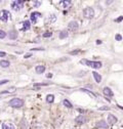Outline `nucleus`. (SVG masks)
<instances>
[{"instance_id":"412c9836","label":"nucleus","mask_w":123,"mask_h":129,"mask_svg":"<svg viewBox=\"0 0 123 129\" xmlns=\"http://www.w3.org/2000/svg\"><path fill=\"white\" fill-rule=\"evenodd\" d=\"M61 3H62V5L64 6V7H68V6H70L71 5V1L70 0H64V1H61Z\"/></svg>"},{"instance_id":"f3484780","label":"nucleus","mask_w":123,"mask_h":129,"mask_svg":"<svg viewBox=\"0 0 123 129\" xmlns=\"http://www.w3.org/2000/svg\"><path fill=\"white\" fill-rule=\"evenodd\" d=\"M30 27H31V24L29 21H25L23 24V31H27V30H29L30 29Z\"/></svg>"},{"instance_id":"7c9ffc66","label":"nucleus","mask_w":123,"mask_h":129,"mask_svg":"<svg viewBox=\"0 0 123 129\" xmlns=\"http://www.w3.org/2000/svg\"><path fill=\"white\" fill-rule=\"evenodd\" d=\"M51 77H52V74H51V73H49V74H47V75H46V78H48V79H49V78H51Z\"/></svg>"},{"instance_id":"dca6fc26","label":"nucleus","mask_w":123,"mask_h":129,"mask_svg":"<svg viewBox=\"0 0 123 129\" xmlns=\"http://www.w3.org/2000/svg\"><path fill=\"white\" fill-rule=\"evenodd\" d=\"M56 21V15H50L49 16H48V19H47V24H52V23H54Z\"/></svg>"},{"instance_id":"2eb2a0df","label":"nucleus","mask_w":123,"mask_h":129,"mask_svg":"<svg viewBox=\"0 0 123 129\" xmlns=\"http://www.w3.org/2000/svg\"><path fill=\"white\" fill-rule=\"evenodd\" d=\"M92 75H93L94 80L97 81V83H101V82H102V76H101L97 72H92Z\"/></svg>"},{"instance_id":"f704fd0d","label":"nucleus","mask_w":123,"mask_h":129,"mask_svg":"<svg viewBox=\"0 0 123 129\" xmlns=\"http://www.w3.org/2000/svg\"><path fill=\"white\" fill-rule=\"evenodd\" d=\"M6 82H7V80H3V81H0V84H4Z\"/></svg>"},{"instance_id":"4468645a","label":"nucleus","mask_w":123,"mask_h":129,"mask_svg":"<svg viewBox=\"0 0 123 129\" xmlns=\"http://www.w3.org/2000/svg\"><path fill=\"white\" fill-rule=\"evenodd\" d=\"M35 72H36L37 74H42V73H44V72H45V67H44V66H37V67L35 68Z\"/></svg>"},{"instance_id":"c9c22d12","label":"nucleus","mask_w":123,"mask_h":129,"mask_svg":"<svg viewBox=\"0 0 123 129\" xmlns=\"http://www.w3.org/2000/svg\"><path fill=\"white\" fill-rule=\"evenodd\" d=\"M78 111H79L80 113H84V110H81V109H78Z\"/></svg>"},{"instance_id":"c85d7f7f","label":"nucleus","mask_w":123,"mask_h":129,"mask_svg":"<svg viewBox=\"0 0 123 129\" xmlns=\"http://www.w3.org/2000/svg\"><path fill=\"white\" fill-rule=\"evenodd\" d=\"M43 85H46V83H36V84H34V86H43Z\"/></svg>"},{"instance_id":"5701e85b","label":"nucleus","mask_w":123,"mask_h":129,"mask_svg":"<svg viewBox=\"0 0 123 129\" xmlns=\"http://www.w3.org/2000/svg\"><path fill=\"white\" fill-rule=\"evenodd\" d=\"M51 35H52L51 32H44L42 34V37H44V38H49V37H51Z\"/></svg>"},{"instance_id":"f8f14e48","label":"nucleus","mask_w":123,"mask_h":129,"mask_svg":"<svg viewBox=\"0 0 123 129\" xmlns=\"http://www.w3.org/2000/svg\"><path fill=\"white\" fill-rule=\"evenodd\" d=\"M2 129H15V125L12 123H9V122H5V123L2 124Z\"/></svg>"},{"instance_id":"cd10ccee","label":"nucleus","mask_w":123,"mask_h":129,"mask_svg":"<svg viewBox=\"0 0 123 129\" xmlns=\"http://www.w3.org/2000/svg\"><path fill=\"white\" fill-rule=\"evenodd\" d=\"M122 20H123V16H119V18H117V19L115 20V22H116V23H120Z\"/></svg>"},{"instance_id":"f257e3e1","label":"nucleus","mask_w":123,"mask_h":129,"mask_svg":"<svg viewBox=\"0 0 123 129\" xmlns=\"http://www.w3.org/2000/svg\"><path fill=\"white\" fill-rule=\"evenodd\" d=\"M80 63L83 64H86V66L90 67V68H93V69H100V68H102V63L101 62H94V60H82Z\"/></svg>"},{"instance_id":"b1692460","label":"nucleus","mask_w":123,"mask_h":129,"mask_svg":"<svg viewBox=\"0 0 123 129\" xmlns=\"http://www.w3.org/2000/svg\"><path fill=\"white\" fill-rule=\"evenodd\" d=\"M5 37H6V33L2 31V30H0V39H4Z\"/></svg>"},{"instance_id":"c756f323","label":"nucleus","mask_w":123,"mask_h":129,"mask_svg":"<svg viewBox=\"0 0 123 129\" xmlns=\"http://www.w3.org/2000/svg\"><path fill=\"white\" fill-rule=\"evenodd\" d=\"M6 55V53L4 51H0V57H4Z\"/></svg>"},{"instance_id":"7ed1b4c3","label":"nucleus","mask_w":123,"mask_h":129,"mask_svg":"<svg viewBox=\"0 0 123 129\" xmlns=\"http://www.w3.org/2000/svg\"><path fill=\"white\" fill-rule=\"evenodd\" d=\"M24 1H22V0H18V1H13L11 3V8L13 9V10H15V11H19L20 10V9L23 8V6H24Z\"/></svg>"},{"instance_id":"20e7f679","label":"nucleus","mask_w":123,"mask_h":129,"mask_svg":"<svg viewBox=\"0 0 123 129\" xmlns=\"http://www.w3.org/2000/svg\"><path fill=\"white\" fill-rule=\"evenodd\" d=\"M83 15L86 19H92L94 16V10L92 7H86L83 10Z\"/></svg>"},{"instance_id":"9b49d317","label":"nucleus","mask_w":123,"mask_h":129,"mask_svg":"<svg viewBox=\"0 0 123 129\" xmlns=\"http://www.w3.org/2000/svg\"><path fill=\"white\" fill-rule=\"evenodd\" d=\"M97 128H104V129H107V128H108V124H107V122H106V121L101 120V121H98L97 123Z\"/></svg>"},{"instance_id":"ddd939ff","label":"nucleus","mask_w":123,"mask_h":129,"mask_svg":"<svg viewBox=\"0 0 123 129\" xmlns=\"http://www.w3.org/2000/svg\"><path fill=\"white\" fill-rule=\"evenodd\" d=\"M75 121H76V123H78V124H83L86 122V118L81 115V116H78L76 119H75Z\"/></svg>"},{"instance_id":"bb28decb","label":"nucleus","mask_w":123,"mask_h":129,"mask_svg":"<svg viewBox=\"0 0 123 129\" xmlns=\"http://www.w3.org/2000/svg\"><path fill=\"white\" fill-rule=\"evenodd\" d=\"M115 39L117 40V41H121V40H122V36L120 35V34H117V35L115 36Z\"/></svg>"},{"instance_id":"1a4fd4ad","label":"nucleus","mask_w":123,"mask_h":129,"mask_svg":"<svg viewBox=\"0 0 123 129\" xmlns=\"http://www.w3.org/2000/svg\"><path fill=\"white\" fill-rule=\"evenodd\" d=\"M117 118H116L114 115H112V114H110L108 116V123L110 124V125H114V124H116L117 123Z\"/></svg>"},{"instance_id":"423d86ee","label":"nucleus","mask_w":123,"mask_h":129,"mask_svg":"<svg viewBox=\"0 0 123 129\" xmlns=\"http://www.w3.org/2000/svg\"><path fill=\"white\" fill-rule=\"evenodd\" d=\"M79 28V25H78V23L76 21H72L68 24V29L71 30V31H76Z\"/></svg>"},{"instance_id":"e433bc0d","label":"nucleus","mask_w":123,"mask_h":129,"mask_svg":"<svg viewBox=\"0 0 123 129\" xmlns=\"http://www.w3.org/2000/svg\"><path fill=\"white\" fill-rule=\"evenodd\" d=\"M97 44H101V43H102V41H101V40H97Z\"/></svg>"},{"instance_id":"6e6552de","label":"nucleus","mask_w":123,"mask_h":129,"mask_svg":"<svg viewBox=\"0 0 123 129\" xmlns=\"http://www.w3.org/2000/svg\"><path fill=\"white\" fill-rule=\"evenodd\" d=\"M41 16H42V15H41L40 12H37V11L32 12V15H31V22H32L33 24H35L37 22V19L41 18Z\"/></svg>"},{"instance_id":"a211bd4d","label":"nucleus","mask_w":123,"mask_h":129,"mask_svg":"<svg viewBox=\"0 0 123 129\" xmlns=\"http://www.w3.org/2000/svg\"><path fill=\"white\" fill-rule=\"evenodd\" d=\"M68 37V31H66V30H63V31L60 32V38L61 39H65Z\"/></svg>"},{"instance_id":"6ab92c4d","label":"nucleus","mask_w":123,"mask_h":129,"mask_svg":"<svg viewBox=\"0 0 123 129\" xmlns=\"http://www.w3.org/2000/svg\"><path fill=\"white\" fill-rule=\"evenodd\" d=\"M53 100H54V95H53V94H48V95L46 96V101L48 104L53 103Z\"/></svg>"},{"instance_id":"4be33fe9","label":"nucleus","mask_w":123,"mask_h":129,"mask_svg":"<svg viewBox=\"0 0 123 129\" xmlns=\"http://www.w3.org/2000/svg\"><path fill=\"white\" fill-rule=\"evenodd\" d=\"M63 104H64L65 107H67V108H69V109H71L72 107H73V104H72L68 99H64V100H63Z\"/></svg>"},{"instance_id":"a878e982","label":"nucleus","mask_w":123,"mask_h":129,"mask_svg":"<svg viewBox=\"0 0 123 129\" xmlns=\"http://www.w3.org/2000/svg\"><path fill=\"white\" fill-rule=\"evenodd\" d=\"M79 52H80V50L77 49V50H73V51H70V54H71V55H76V54H78Z\"/></svg>"},{"instance_id":"39448f33","label":"nucleus","mask_w":123,"mask_h":129,"mask_svg":"<svg viewBox=\"0 0 123 129\" xmlns=\"http://www.w3.org/2000/svg\"><path fill=\"white\" fill-rule=\"evenodd\" d=\"M10 20V13L7 10H1L0 11V21L2 22H8Z\"/></svg>"},{"instance_id":"393cba45","label":"nucleus","mask_w":123,"mask_h":129,"mask_svg":"<svg viewBox=\"0 0 123 129\" xmlns=\"http://www.w3.org/2000/svg\"><path fill=\"white\" fill-rule=\"evenodd\" d=\"M33 5L35 6V7H39L41 5V1H33Z\"/></svg>"},{"instance_id":"2f4dec72","label":"nucleus","mask_w":123,"mask_h":129,"mask_svg":"<svg viewBox=\"0 0 123 129\" xmlns=\"http://www.w3.org/2000/svg\"><path fill=\"white\" fill-rule=\"evenodd\" d=\"M108 109H109L108 107H102V108H100V110L102 111V110H108Z\"/></svg>"},{"instance_id":"9d476101","label":"nucleus","mask_w":123,"mask_h":129,"mask_svg":"<svg viewBox=\"0 0 123 129\" xmlns=\"http://www.w3.org/2000/svg\"><path fill=\"white\" fill-rule=\"evenodd\" d=\"M102 92H104L105 95L108 96V97H112L113 95H114V93H113V91L111 90V88H109V87H105L104 90H102Z\"/></svg>"},{"instance_id":"f03ea898","label":"nucleus","mask_w":123,"mask_h":129,"mask_svg":"<svg viewBox=\"0 0 123 129\" xmlns=\"http://www.w3.org/2000/svg\"><path fill=\"white\" fill-rule=\"evenodd\" d=\"M8 104H9L10 107H12V108H20V107L24 106V100L20 99V98L15 97V98H12V99H10L9 103H8Z\"/></svg>"},{"instance_id":"0eeeda50","label":"nucleus","mask_w":123,"mask_h":129,"mask_svg":"<svg viewBox=\"0 0 123 129\" xmlns=\"http://www.w3.org/2000/svg\"><path fill=\"white\" fill-rule=\"evenodd\" d=\"M7 35L10 40H16V38H18V32H16V30H10V31H8Z\"/></svg>"},{"instance_id":"473e14b6","label":"nucleus","mask_w":123,"mask_h":129,"mask_svg":"<svg viewBox=\"0 0 123 129\" xmlns=\"http://www.w3.org/2000/svg\"><path fill=\"white\" fill-rule=\"evenodd\" d=\"M31 50H32V51L33 50H43V48H32Z\"/></svg>"},{"instance_id":"aec40b11","label":"nucleus","mask_w":123,"mask_h":129,"mask_svg":"<svg viewBox=\"0 0 123 129\" xmlns=\"http://www.w3.org/2000/svg\"><path fill=\"white\" fill-rule=\"evenodd\" d=\"M9 64H10V63L8 62V60H1V62H0V66H1L2 68H7Z\"/></svg>"},{"instance_id":"72a5a7b5","label":"nucleus","mask_w":123,"mask_h":129,"mask_svg":"<svg viewBox=\"0 0 123 129\" xmlns=\"http://www.w3.org/2000/svg\"><path fill=\"white\" fill-rule=\"evenodd\" d=\"M31 55H32V53H29V54H27V55H25V59H28V57H30Z\"/></svg>"}]
</instances>
